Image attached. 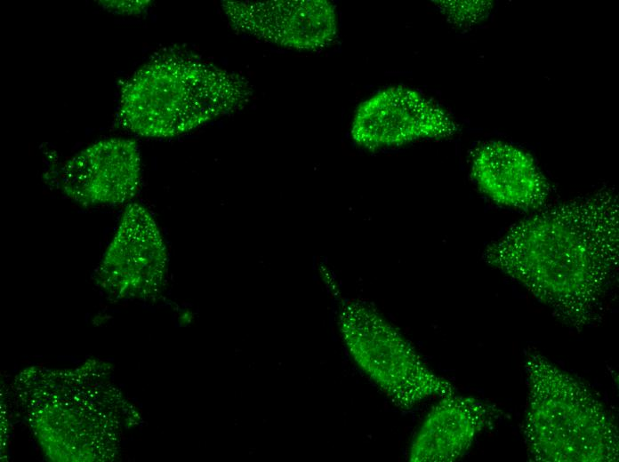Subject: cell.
Masks as SVG:
<instances>
[{
  "label": "cell",
  "instance_id": "8fae6325",
  "mask_svg": "<svg viewBox=\"0 0 619 462\" xmlns=\"http://www.w3.org/2000/svg\"><path fill=\"white\" fill-rule=\"evenodd\" d=\"M441 12L453 23L466 26L488 16L492 4L487 1H438Z\"/></svg>",
  "mask_w": 619,
  "mask_h": 462
},
{
  "label": "cell",
  "instance_id": "3957f363",
  "mask_svg": "<svg viewBox=\"0 0 619 462\" xmlns=\"http://www.w3.org/2000/svg\"><path fill=\"white\" fill-rule=\"evenodd\" d=\"M527 404L523 434L538 462H615L616 424L586 385L538 352L525 360Z\"/></svg>",
  "mask_w": 619,
  "mask_h": 462
},
{
  "label": "cell",
  "instance_id": "52a82bcc",
  "mask_svg": "<svg viewBox=\"0 0 619 462\" xmlns=\"http://www.w3.org/2000/svg\"><path fill=\"white\" fill-rule=\"evenodd\" d=\"M232 28L278 46L318 50L337 35L334 6L326 0L221 1Z\"/></svg>",
  "mask_w": 619,
  "mask_h": 462
},
{
  "label": "cell",
  "instance_id": "8992f818",
  "mask_svg": "<svg viewBox=\"0 0 619 462\" xmlns=\"http://www.w3.org/2000/svg\"><path fill=\"white\" fill-rule=\"evenodd\" d=\"M453 117L419 92L403 86L382 90L358 108L350 134L369 150L399 147L421 139L453 136Z\"/></svg>",
  "mask_w": 619,
  "mask_h": 462
},
{
  "label": "cell",
  "instance_id": "30bf717a",
  "mask_svg": "<svg viewBox=\"0 0 619 462\" xmlns=\"http://www.w3.org/2000/svg\"><path fill=\"white\" fill-rule=\"evenodd\" d=\"M439 399L411 443L408 459L412 462L456 460L502 415L496 405L472 396L454 393Z\"/></svg>",
  "mask_w": 619,
  "mask_h": 462
},
{
  "label": "cell",
  "instance_id": "ba28073f",
  "mask_svg": "<svg viewBox=\"0 0 619 462\" xmlns=\"http://www.w3.org/2000/svg\"><path fill=\"white\" fill-rule=\"evenodd\" d=\"M141 155L135 141L112 138L98 141L63 166L60 187L71 200L85 206L127 203L138 193Z\"/></svg>",
  "mask_w": 619,
  "mask_h": 462
},
{
  "label": "cell",
  "instance_id": "6da1fadb",
  "mask_svg": "<svg viewBox=\"0 0 619 462\" xmlns=\"http://www.w3.org/2000/svg\"><path fill=\"white\" fill-rule=\"evenodd\" d=\"M618 210L608 187L543 207L492 242L484 260L559 322L584 329L601 316L617 277Z\"/></svg>",
  "mask_w": 619,
  "mask_h": 462
},
{
  "label": "cell",
  "instance_id": "277c9868",
  "mask_svg": "<svg viewBox=\"0 0 619 462\" xmlns=\"http://www.w3.org/2000/svg\"><path fill=\"white\" fill-rule=\"evenodd\" d=\"M344 344L356 364L398 408L455 393L422 361L412 344L370 305L345 302L339 314Z\"/></svg>",
  "mask_w": 619,
  "mask_h": 462
},
{
  "label": "cell",
  "instance_id": "5b68a950",
  "mask_svg": "<svg viewBox=\"0 0 619 462\" xmlns=\"http://www.w3.org/2000/svg\"><path fill=\"white\" fill-rule=\"evenodd\" d=\"M167 251L151 213L128 204L97 271L100 287L117 299L153 295L165 275Z\"/></svg>",
  "mask_w": 619,
  "mask_h": 462
},
{
  "label": "cell",
  "instance_id": "9c48e42d",
  "mask_svg": "<svg viewBox=\"0 0 619 462\" xmlns=\"http://www.w3.org/2000/svg\"><path fill=\"white\" fill-rule=\"evenodd\" d=\"M470 174L479 191L502 207L538 211L551 194L550 182L534 157L503 141L491 140L477 147Z\"/></svg>",
  "mask_w": 619,
  "mask_h": 462
},
{
  "label": "cell",
  "instance_id": "7c38bea8",
  "mask_svg": "<svg viewBox=\"0 0 619 462\" xmlns=\"http://www.w3.org/2000/svg\"><path fill=\"white\" fill-rule=\"evenodd\" d=\"M109 6H110L112 9L117 10L118 12H140L144 10L149 5V1H130V2H115L116 4H113V2H107Z\"/></svg>",
  "mask_w": 619,
  "mask_h": 462
},
{
  "label": "cell",
  "instance_id": "7a4b0ae2",
  "mask_svg": "<svg viewBox=\"0 0 619 462\" xmlns=\"http://www.w3.org/2000/svg\"><path fill=\"white\" fill-rule=\"evenodd\" d=\"M253 88L241 75L181 51L157 54L122 88L117 119L148 138H171L243 109Z\"/></svg>",
  "mask_w": 619,
  "mask_h": 462
}]
</instances>
